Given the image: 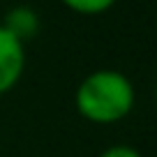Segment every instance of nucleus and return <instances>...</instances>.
I'll use <instances>...</instances> for the list:
<instances>
[{
  "instance_id": "obj_3",
  "label": "nucleus",
  "mask_w": 157,
  "mask_h": 157,
  "mask_svg": "<svg viewBox=\"0 0 157 157\" xmlns=\"http://www.w3.org/2000/svg\"><path fill=\"white\" fill-rule=\"evenodd\" d=\"M2 28L7 33H12L19 42L28 44L30 39L39 33V14L30 5H14L5 16H2Z\"/></svg>"
},
{
  "instance_id": "obj_5",
  "label": "nucleus",
  "mask_w": 157,
  "mask_h": 157,
  "mask_svg": "<svg viewBox=\"0 0 157 157\" xmlns=\"http://www.w3.org/2000/svg\"><path fill=\"white\" fill-rule=\"evenodd\" d=\"M99 157H143L141 152L134 146H127V143H116V146H109L99 152Z\"/></svg>"
},
{
  "instance_id": "obj_1",
  "label": "nucleus",
  "mask_w": 157,
  "mask_h": 157,
  "mask_svg": "<svg viewBox=\"0 0 157 157\" xmlns=\"http://www.w3.org/2000/svg\"><path fill=\"white\" fill-rule=\"evenodd\" d=\"M136 88L120 69H95L81 78L74 93V106L93 125H116L132 113Z\"/></svg>"
},
{
  "instance_id": "obj_4",
  "label": "nucleus",
  "mask_w": 157,
  "mask_h": 157,
  "mask_svg": "<svg viewBox=\"0 0 157 157\" xmlns=\"http://www.w3.org/2000/svg\"><path fill=\"white\" fill-rule=\"evenodd\" d=\"M118 0H60V5L81 16H99L116 7Z\"/></svg>"
},
{
  "instance_id": "obj_2",
  "label": "nucleus",
  "mask_w": 157,
  "mask_h": 157,
  "mask_svg": "<svg viewBox=\"0 0 157 157\" xmlns=\"http://www.w3.org/2000/svg\"><path fill=\"white\" fill-rule=\"evenodd\" d=\"M25 72V44L7 33L0 23V95L19 86Z\"/></svg>"
}]
</instances>
